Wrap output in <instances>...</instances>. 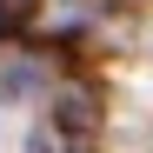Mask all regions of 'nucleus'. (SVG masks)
I'll return each instance as SVG.
<instances>
[{"label":"nucleus","instance_id":"nucleus-1","mask_svg":"<svg viewBox=\"0 0 153 153\" xmlns=\"http://www.w3.org/2000/svg\"><path fill=\"white\" fill-rule=\"evenodd\" d=\"M53 120L67 126V133H93V93H80V87H67V93L53 100Z\"/></svg>","mask_w":153,"mask_h":153},{"label":"nucleus","instance_id":"nucleus-2","mask_svg":"<svg viewBox=\"0 0 153 153\" xmlns=\"http://www.w3.org/2000/svg\"><path fill=\"white\" fill-rule=\"evenodd\" d=\"M0 13H7V20H27V13H33V0H0Z\"/></svg>","mask_w":153,"mask_h":153}]
</instances>
